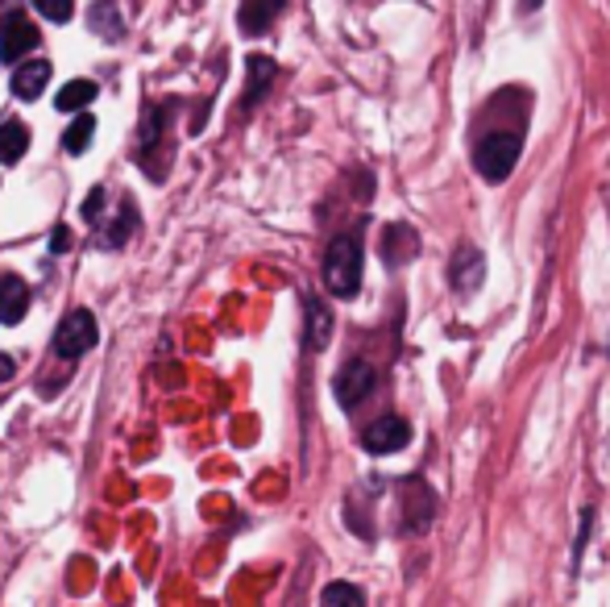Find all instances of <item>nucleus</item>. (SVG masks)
I'll list each match as a JSON object with an SVG mask.
<instances>
[{"instance_id":"f257e3e1","label":"nucleus","mask_w":610,"mask_h":607,"mask_svg":"<svg viewBox=\"0 0 610 607\" xmlns=\"http://www.w3.org/2000/svg\"><path fill=\"white\" fill-rule=\"evenodd\" d=\"M519 155H523V133L516 129H490L473 142V171L486 183H502V179L516 171Z\"/></svg>"},{"instance_id":"f03ea898","label":"nucleus","mask_w":610,"mask_h":607,"mask_svg":"<svg viewBox=\"0 0 610 607\" xmlns=\"http://www.w3.org/2000/svg\"><path fill=\"white\" fill-rule=\"evenodd\" d=\"M361 262H366V250L358 233H341L324 250V283L337 300H353L361 291Z\"/></svg>"},{"instance_id":"7ed1b4c3","label":"nucleus","mask_w":610,"mask_h":607,"mask_svg":"<svg viewBox=\"0 0 610 607\" xmlns=\"http://www.w3.org/2000/svg\"><path fill=\"white\" fill-rule=\"evenodd\" d=\"M100 334H96V317L88 308H76V312H67L63 325H59V334H54V354L67 358V362H76L83 354L92 350Z\"/></svg>"},{"instance_id":"20e7f679","label":"nucleus","mask_w":610,"mask_h":607,"mask_svg":"<svg viewBox=\"0 0 610 607\" xmlns=\"http://www.w3.org/2000/svg\"><path fill=\"white\" fill-rule=\"evenodd\" d=\"M374 384H378L374 367H370V362H361V358H353V362H344L341 375L332 379V396H337L341 408H358V404L374 391Z\"/></svg>"},{"instance_id":"39448f33","label":"nucleus","mask_w":610,"mask_h":607,"mask_svg":"<svg viewBox=\"0 0 610 607\" xmlns=\"http://www.w3.org/2000/svg\"><path fill=\"white\" fill-rule=\"evenodd\" d=\"M486 279V255L473 246V241H461L449 258V283H453L461 296H473V291L482 288Z\"/></svg>"},{"instance_id":"423d86ee","label":"nucleus","mask_w":610,"mask_h":607,"mask_svg":"<svg viewBox=\"0 0 610 607\" xmlns=\"http://www.w3.org/2000/svg\"><path fill=\"white\" fill-rule=\"evenodd\" d=\"M407 441H411V425L394 412L378 416L374 425H366V432H361L366 454H399V449H407Z\"/></svg>"},{"instance_id":"0eeeda50","label":"nucleus","mask_w":610,"mask_h":607,"mask_svg":"<svg viewBox=\"0 0 610 607\" xmlns=\"http://www.w3.org/2000/svg\"><path fill=\"white\" fill-rule=\"evenodd\" d=\"M416 255H420V238H416L411 225H387L382 229V262L387 267H403Z\"/></svg>"},{"instance_id":"6e6552de","label":"nucleus","mask_w":610,"mask_h":607,"mask_svg":"<svg viewBox=\"0 0 610 607\" xmlns=\"http://www.w3.org/2000/svg\"><path fill=\"white\" fill-rule=\"evenodd\" d=\"M30 308V288L21 275H4L0 279V325H21Z\"/></svg>"},{"instance_id":"1a4fd4ad","label":"nucleus","mask_w":610,"mask_h":607,"mask_svg":"<svg viewBox=\"0 0 610 607\" xmlns=\"http://www.w3.org/2000/svg\"><path fill=\"white\" fill-rule=\"evenodd\" d=\"M403 496H407V533H420V528L432 525V508H437V499H432V491L423 487L420 479H407L403 482Z\"/></svg>"},{"instance_id":"9d476101","label":"nucleus","mask_w":610,"mask_h":607,"mask_svg":"<svg viewBox=\"0 0 610 607\" xmlns=\"http://www.w3.org/2000/svg\"><path fill=\"white\" fill-rule=\"evenodd\" d=\"M50 63L47 59H33V63H21L13 71V80H9V88H13V97L17 100H38L42 92H47V83H50Z\"/></svg>"},{"instance_id":"9b49d317","label":"nucleus","mask_w":610,"mask_h":607,"mask_svg":"<svg viewBox=\"0 0 610 607\" xmlns=\"http://www.w3.org/2000/svg\"><path fill=\"white\" fill-rule=\"evenodd\" d=\"M38 42H42V38H38V30H33L26 17H17L13 26L0 33V59H4V63H17V59H26V54L38 47Z\"/></svg>"},{"instance_id":"f8f14e48","label":"nucleus","mask_w":610,"mask_h":607,"mask_svg":"<svg viewBox=\"0 0 610 607\" xmlns=\"http://www.w3.org/2000/svg\"><path fill=\"white\" fill-rule=\"evenodd\" d=\"M303 341H308V350H324L332 341V308L320 304L316 296H308V334H303Z\"/></svg>"},{"instance_id":"ddd939ff","label":"nucleus","mask_w":610,"mask_h":607,"mask_svg":"<svg viewBox=\"0 0 610 607\" xmlns=\"http://www.w3.org/2000/svg\"><path fill=\"white\" fill-rule=\"evenodd\" d=\"M282 0H241V30L246 33H267L279 17Z\"/></svg>"},{"instance_id":"4468645a","label":"nucleus","mask_w":610,"mask_h":607,"mask_svg":"<svg viewBox=\"0 0 610 607\" xmlns=\"http://www.w3.org/2000/svg\"><path fill=\"white\" fill-rule=\"evenodd\" d=\"M26 150H30V129L21 121H4L0 126V162L13 167V162L26 159Z\"/></svg>"},{"instance_id":"2eb2a0df","label":"nucleus","mask_w":610,"mask_h":607,"mask_svg":"<svg viewBox=\"0 0 610 607\" xmlns=\"http://www.w3.org/2000/svg\"><path fill=\"white\" fill-rule=\"evenodd\" d=\"M92 133H96V117L88 109H79L71 112V126H67L63 133V150L67 155H83L88 150V142H92Z\"/></svg>"},{"instance_id":"dca6fc26","label":"nucleus","mask_w":610,"mask_h":607,"mask_svg":"<svg viewBox=\"0 0 610 607\" xmlns=\"http://www.w3.org/2000/svg\"><path fill=\"white\" fill-rule=\"evenodd\" d=\"M246 71H250V92H246V109H253V105L262 100V92H267L270 83H274V63H270L267 54H250Z\"/></svg>"},{"instance_id":"f3484780","label":"nucleus","mask_w":610,"mask_h":607,"mask_svg":"<svg viewBox=\"0 0 610 607\" xmlns=\"http://www.w3.org/2000/svg\"><path fill=\"white\" fill-rule=\"evenodd\" d=\"M92 100H96V83L92 80H71L63 92L54 97V109L59 112H79V109H88Z\"/></svg>"},{"instance_id":"a211bd4d","label":"nucleus","mask_w":610,"mask_h":607,"mask_svg":"<svg viewBox=\"0 0 610 607\" xmlns=\"http://www.w3.org/2000/svg\"><path fill=\"white\" fill-rule=\"evenodd\" d=\"M133 221H138V212H133V205L126 200V205H121V217L112 221V229H104V233H100V246H121V241L129 238Z\"/></svg>"},{"instance_id":"6ab92c4d","label":"nucleus","mask_w":610,"mask_h":607,"mask_svg":"<svg viewBox=\"0 0 610 607\" xmlns=\"http://www.w3.org/2000/svg\"><path fill=\"white\" fill-rule=\"evenodd\" d=\"M320 599H324V604H366V595L358 591V587H349V583H329V587H324V591H320Z\"/></svg>"},{"instance_id":"aec40b11","label":"nucleus","mask_w":610,"mask_h":607,"mask_svg":"<svg viewBox=\"0 0 610 607\" xmlns=\"http://www.w3.org/2000/svg\"><path fill=\"white\" fill-rule=\"evenodd\" d=\"M112 9H117L112 0H100V4H96V13H92V30H96V33L109 30V38H117V33H121V21L112 17Z\"/></svg>"},{"instance_id":"412c9836","label":"nucleus","mask_w":610,"mask_h":607,"mask_svg":"<svg viewBox=\"0 0 610 607\" xmlns=\"http://www.w3.org/2000/svg\"><path fill=\"white\" fill-rule=\"evenodd\" d=\"M33 9L47 21H71V0H33Z\"/></svg>"},{"instance_id":"4be33fe9","label":"nucleus","mask_w":610,"mask_h":607,"mask_svg":"<svg viewBox=\"0 0 610 607\" xmlns=\"http://www.w3.org/2000/svg\"><path fill=\"white\" fill-rule=\"evenodd\" d=\"M71 229H67V225H59V229H54V238H50V250H54V255H67V250H71Z\"/></svg>"},{"instance_id":"5701e85b","label":"nucleus","mask_w":610,"mask_h":607,"mask_svg":"<svg viewBox=\"0 0 610 607\" xmlns=\"http://www.w3.org/2000/svg\"><path fill=\"white\" fill-rule=\"evenodd\" d=\"M100 205H104V188H96V192L83 200V217H88V221H100Z\"/></svg>"},{"instance_id":"b1692460","label":"nucleus","mask_w":610,"mask_h":607,"mask_svg":"<svg viewBox=\"0 0 610 607\" xmlns=\"http://www.w3.org/2000/svg\"><path fill=\"white\" fill-rule=\"evenodd\" d=\"M17 17H26V13H21V9H17L13 0H0V33L9 30V26H13Z\"/></svg>"},{"instance_id":"393cba45","label":"nucleus","mask_w":610,"mask_h":607,"mask_svg":"<svg viewBox=\"0 0 610 607\" xmlns=\"http://www.w3.org/2000/svg\"><path fill=\"white\" fill-rule=\"evenodd\" d=\"M13 375H17V362L9 358V354H0V384H9Z\"/></svg>"},{"instance_id":"a878e982","label":"nucleus","mask_w":610,"mask_h":607,"mask_svg":"<svg viewBox=\"0 0 610 607\" xmlns=\"http://www.w3.org/2000/svg\"><path fill=\"white\" fill-rule=\"evenodd\" d=\"M519 9H523V13H536V9H540V0H519Z\"/></svg>"}]
</instances>
